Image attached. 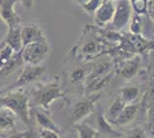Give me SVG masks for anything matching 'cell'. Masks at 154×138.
Wrapping results in <instances>:
<instances>
[{
  "label": "cell",
  "instance_id": "1",
  "mask_svg": "<svg viewBox=\"0 0 154 138\" xmlns=\"http://www.w3.org/2000/svg\"><path fill=\"white\" fill-rule=\"evenodd\" d=\"M0 106L6 107L21 118L28 127L30 125V106H29V96L24 90H17L0 96Z\"/></svg>",
  "mask_w": 154,
  "mask_h": 138
},
{
  "label": "cell",
  "instance_id": "2",
  "mask_svg": "<svg viewBox=\"0 0 154 138\" xmlns=\"http://www.w3.org/2000/svg\"><path fill=\"white\" fill-rule=\"evenodd\" d=\"M48 53H50V46L47 44V40H42L23 46L21 55L24 63L37 66L47 58Z\"/></svg>",
  "mask_w": 154,
  "mask_h": 138
},
{
  "label": "cell",
  "instance_id": "3",
  "mask_svg": "<svg viewBox=\"0 0 154 138\" xmlns=\"http://www.w3.org/2000/svg\"><path fill=\"white\" fill-rule=\"evenodd\" d=\"M134 14L132 6L129 0H117L115 1V13L109 26L114 31H121L129 24L131 16Z\"/></svg>",
  "mask_w": 154,
  "mask_h": 138
},
{
  "label": "cell",
  "instance_id": "4",
  "mask_svg": "<svg viewBox=\"0 0 154 138\" xmlns=\"http://www.w3.org/2000/svg\"><path fill=\"white\" fill-rule=\"evenodd\" d=\"M63 94L62 89L59 84L51 83L47 85H42L36 92V103L37 105L40 106L43 109H48V106L57 99L61 98Z\"/></svg>",
  "mask_w": 154,
  "mask_h": 138
},
{
  "label": "cell",
  "instance_id": "5",
  "mask_svg": "<svg viewBox=\"0 0 154 138\" xmlns=\"http://www.w3.org/2000/svg\"><path fill=\"white\" fill-rule=\"evenodd\" d=\"M115 13V1H103V4L97 8L93 16V22L99 28L107 26L113 20V16Z\"/></svg>",
  "mask_w": 154,
  "mask_h": 138
},
{
  "label": "cell",
  "instance_id": "6",
  "mask_svg": "<svg viewBox=\"0 0 154 138\" xmlns=\"http://www.w3.org/2000/svg\"><path fill=\"white\" fill-rule=\"evenodd\" d=\"M97 99H98V97L83 99V100L77 101L75 106H74V108H72V112H71L70 115L71 124L78 123L79 121L84 120L89 114L93 112V107H94V103H96Z\"/></svg>",
  "mask_w": 154,
  "mask_h": 138
},
{
  "label": "cell",
  "instance_id": "7",
  "mask_svg": "<svg viewBox=\"0 0 154 138\" xmlns=\"http://www.w3.org/2000/svg\"><path fill=\"white\" fill-rule=\"evenodd\" d=\"M17 0H0V16L5 21L8 29L20 26L21 20L16 14L14 7Z\"/></svg>",
  "mask_w": 154,
  "mask_h": 138
},
{
  "label": "cell",
  "instance_id": "8",
  "mask_svg": "<svg viewBox=\"0 0 154 138\" xmlns=\"http://www.w3.org/2000/svg\"><path fill=\"white\" fill-rule=\"evenodd\" d=\"M45 72V68L42 66H32V65H26L24 67V69L22 70L21 75L19 76V78L15 82V86L17 87H22V86L26 85L29 83H31L33 81L38 79L42 77V75Z\"/></svg>",
  "mask_w": 154,
  "mask_h": 138
},
{
  "label": "cell",
  "instance_id": "9",
  "mask_svg": "<svg viewBox=\"0 0 154 138\" xmlns=\"http://www.w3.org/2000/svg\"><path fill=\"white\" fill-rule=\"evenodd\" d=\"M21 37H22L23 46L28 45L30 43H35V41L46 40L42 29L37 24H33V23L21 26Z\"/></svg>",
  "mask_w": 154,
  "mask_h": 138
},
{
  "label": "cell",
  "instance_id": "10",
  "mask_svg": "<svg viewBox=\"0 0 154 138\" xmlns=\"http://www.w3.org/2000/svg\"><path fill=\"white\" fill-rule=\"evenodd\" d=\"M138 111H139V105H137V104L125 105L124 108L122 109V112L120 113V115L114 120V122L112 124H115V125L128 124V123H130L136 118Z\"/></svg>",
  "mask_w": 154,
  "mask_h": 138
},
{
  "label": "cell",
  "instance_id": "11",
  "mask_svg": "<svg viewBox=\"0 0 154 138\" xmlns=\"http://www.w3.org/2000/svg\"><path fill=\"white\" fill-rule=\"evenodd\" d=\"M5 44L12 47L14 52H20L23 48L22 44V37H21V26H14L12 29H8L6 37H5Z\"/></svg>",
  "mask_w": 154,
  "mask_h": 138
},
{
  "label": "cell",
  "instance_id": "12",
  "mask_svg": "<svg viewBox=\"0 0 154 138\" xmlns=\"http://www.w3.org/2000/svg\"><path fill=\"white\" fill-rule=\"evenodd\" d=\"M140 57L136 55L134 58L128 59L122 65L121 69H120V75L125 77V78H131L134 77L136 74L138 72L139 68H140Z\"/></svg>",
  "mask_w": 154,
  "mask_h": 138
},
{
  "label": "cell",
  "instance_id": "13",
  "mask_svg": "<svg viewBox=\"0 0 154 138\" xmlns=\"http://www.w3.org/2000/svg\"><path fill=\"white\" fill-rule=\"evenodd\" d=\"M101 40L99 39H89L86 43H84L83 45L81 46V54L83 58H93L97 57L101 53Z\"/></svg>",
  "mask_w": 154,
  "mask_h": 138
},
{
  "label": "cell",
  "instance_id": "14",
  "mask_svg": "<svg viewBox=\"0 0 154 138\" xmlns=\"http://www.w3.org/2000/svg\"><path fill=\"white\" fill-rule=\"evenodd\" d=\"M96 129L99 131V133H103V135H108V136H113V137H119L120 135L113 129L112 123L103 116L101 112H98L96 114Z\"/></svg>",
  "mask_w": 154,
  "mask_h": 138
},
{
  "label": "cell",
  "instance_id": "15",
  "mask_svg": "<svg viewBox=\"0 0 154 138\" xmlns=\"http://www.w3.org/2000/svg\"><path fill=\"white\" fill-rule=\"evenodd\" d=\"M140 89L136 85H127L123 86L120 90V98L125 105L134 104L140 97Z\"/></svg>",
  "mask_w": 154,
  "mask_h": 138
},
{
  "label": "cell",
  "instance_id": "16",
  "mask_svg": "<svg viewBox=\"0 0 154 138\" xmlns=\"http://www.w3.org/2000/svg\"><path fill=\"white\" fill-rule=\"evenodd\" d=\"M16 115L11 109L0 106V130H12L15 124Z\"/></svg>",
  "mask_w": 154,
  "mask_h": 138
},
{
  "label": "cell",
  "instance_id": "17",
  "mask_svg": "<svg viewBox=\"0 0 154 138\" xmlns=\"http://www.w3.org/2000/svg\"><path fill=\"white\" fill-rule=\"evenodd\" d=\"M113 76V72H109L105 76H101V77H98V78H94L88 82V85H86V94H93L96 92L100 91L101 89L106 87L107 84L110 81V77Z\"/></svg>",
  "mask_w": 154,
  "mask_h": 138
},
{
  "label": "cell",
  "instance_id": "18",
  "mask_svg": "<svg viewBox=\"0 0 154 138\" xmlns=\"http://www.w3.org/2000/svg\"><path fill=\"white\" fill-rule=\"evenodd\" d=\"M33 114H35V118L37 120V123L40 125V128H43V129H48V130H53V131H55V132H60L57 124L52 121V118H50L46 113L42 112V111H39V109H33Z\"/></svg>",
  "mask_w": 154,
  "mask_h": 138
},
{
  "label": "cell",
  "instance_id": "19",
  "mask_svg": "<svg viewBox=\"0 0 154 138\" xmlns=\"http://www.w3.org/2000/svg\"><path fill=\"white\" fill-rule=\"evenodd\" d=\"M112 69H113V66L109 61H103V62H100V63H97L96 66L93 67V69L91 70V72L86 76L88 82H90L92 79L98 78V77H101V76H105L109 72H112Z\"/></svg>",
  "mask_w": 154,
  "mask_h": 138
},
{
  "label": "cell",
  "instance_id": "20",
  "mask_svg": "<svg viewBox=\"0 0 154 138\" xmlns=\"http://www.w3.org/2000/svg\"><path fill=\"white\" fill-rule=\"evenodd\" d=\"M78 137L79 138H98L99 137V131L97 130L94 127L88 124V123H76L75 124Z\"/></svg>",
  "mask_w": 154,
  "mask_h": 138
},
{
  "label": "cell",
  "instance_id": "21",
  "mask_svg": "<svg viewBox=\"0 0 154 138\" xmlns=\"http://www.w3.org/2000/svg\"><path fill=\"white\" fill-rule=\"evenodd\" d=\"M124 106H125V104L121 100V98L115 99V100L110 104V106L108 107V109H107L106 118L108 120L110 123H113L114 120L120 115V113L122 112V109L124 108Z\"/></svg>",
  "mask_w": 154,
  "mask_h": 138
},
{
  "label": "cell",
  "instance_id": "22",
  "mask_svg": "<svg viewBox=\"0 0 154 138\" xmlns=\"http://www.w3.org/2000/svg\"><path fill=\"white\" fill-rule=\"evenodd\" d=\"M14 53L15 52L12 50V47H9L8 45H5L0 50V69H2L9 62Z\"/></svg>",
  "mask_w": 154,
  "mask_h": 138
},
{
  "label": "cell",
  "instance_id": "23",
  "mask_svg": "<svg viewBox=\"0 0 154 138\" xmlns=\"http://www.w3.org/2000/svg\"><path fill=\"white\" fill-rule=\"evenodd\" d=\"M130 33L132 35H141V19L139 14L134 13L130 20Z\"/></svg>",
  "mask_w": 154,
  "mask_h": 138
},
{
  "label": "cell",
  "instance_id": "24",
  "mask_svg": "<svg viewBox=\"0 0 154 138\" xmlns=\"http://www.w3.org/2000/svg\"><path fill=\"white\" fill-rule=\"evenodd\" d=\"M86 70L84 68H75L72 72H70V81L71 83H81L84 79L86 78Z\"/></svg>",
  "mask_w": 154,
  "mask_h": 138
},
{
  "label": "cell",
  "instance_id": "25",
  "mask_svg": "<svg viewBox=\"0 0 154 138\" xmlns=\"http://www.w3.org/2000/svg\"><path fill=\"white\" fill-rule=\"evenodd\" d=\"M103 0H89L82 8H83L86 13L93 14L97 11V8L103 4Z\"/></svg>",
  "mask_w": 154,
  "mask_h": 138
},
{
  "label": "cell",
  "instance_id": "26",
  "mask_svg": "<svg viewBox=\"0 0 154 138\" xmlns=\"http://www.w3.org/2000/svg\"><path fill=\"white\" fill-rule=\"evenodd\" d=\"M8 138H38V133L36 131H33L32 129H29L26 131L16 132L12 136H9Z\"/></svg>",
  "mask_w": 154,
  "mask_h": 138
},
{
  "label": "cell",
  "instance_id": "27",
  "mask_svg": "<svg viewBox=\"0 0 154 138\" xmlns=\"http://www.w3.org/2000/svg\"><path fill=\"white\" fill-rule=\"evenodd\" d=\"M148 132L154 136V104L148 105Z\"/></svg>",
  "mask_w": 154,
  "mask_h": 138
},
{
  "label": "cell",
  "instance_id": "28",
  "mask_svg": "<svg viewBox=\"0 0 154 138\" xmlns=\"http://www.w3.org/2000/svg\"><path fill=\"white\" fill-rule=\"evenodd\" d=\"M38 138H60V136H59V132L42 128L40 131L38 132Z\"/></svg>",
  "mask_w": 154,
  "mask_h": 138
},
{
  "label": "cell",
  "instance_id": "29",
  "mask_svg": "<svg viewBox=\"0 0 154 138\" xmlns=\"http://www.w3.org/2000/svg\"><path fill=\"white\" fill-rule=\"evenodd\" d=\"M127 138H147V135L143 128H135L132 131H130Z\"/></svg>",
  "mask_w": 154,
  "mask_h": 138
},
{
  "label": "cell",
  "instance_id": "30",
  "mask_svg": "<svg viewBox=\"0 0 154 138\" xmlns=\"http://www.w3.org/2000/svg\"><path fill=\"white\" fill-rule=\"evenodd\" d=\"M149 19L154 21V0H148L147 1V13Z\"/></svg>",
  "mask_w": 154,
  "mask_h": 138
},
{
  "label": "cell",
  "instance_id": "31",
  "mask_svg": "<svg viewBox=\"0 0 154 138\" xmlns=\"http://www.w3.org/2000/svg\"><path fill=\"white\" fill-rule=\"evenodd\" d=\"M22 4V6L26 8V9H30L33 6V0H17Z\"/></svg>",
  "mask_w": 154,
  "mask_h": 138
},
{
  "label": "cell",
  "instance_id": "32",
  "mask_svg": "<svg viewBox=\"0 0 154 138\" xmlns=\"http://www.w3.org/2000/svg\"><path fill=\"white\" fill-rule=\"evenodd\" d=\"M75 1H76L77 4H78V5H79L81 7H83L84 5H85V4L89 1V0H75Z\"/></svg>",
  "mask_w": 154,
  "mask_h": 138
},
{
  "label": "cell",
  "instance_id": "33",
  "mask_svg": "<svg viewBox=\"0 0 154 138\" xmlns=\"http://www.w3.org/2000/svg\"><path fill=\"white\" fill-rule=\"evenodd\" d=\"M5 45H6V44H5V41H4V40H2V41H0V50H1Z\"/></svg>",
  "mask_w": 154,
  "mask_h": 138
},
{
  "label": "cell",
  "instance_id": "34",
  "mask_svg": "<svg viewBox=\"0 0 154 138\" xmlns=\"http://www.w3.org/2000/svg\"><path fill=\"white\" fill-rule=\"evenodd\" d=\"M103 1H107V0H103ZM110 1H117V0H110Z\"/></svg>",
  "mask_w": 154,
  "mask_h": 138
}]
</instances>
